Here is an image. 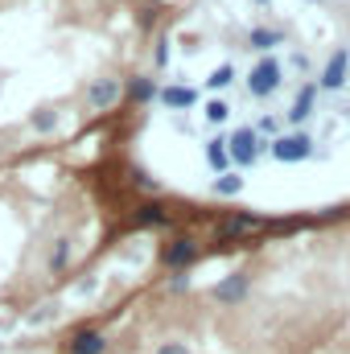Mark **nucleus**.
Listing matches in <instances>:
<instances>
[{"label":"nucleus","mask_w":350,"mask_h":354,"mask_svg":"<svg viewBox=\"0 0 350 354\" xmlns=\"http://www.w3.org/2000/svg\"><path fill=\"white\" fill-rule=\"evenodd\" d=\"M268 149L260 140V132L256 128H235V136L227 140V153H231V165H239V169H248V165H256L260 161V153Z\"/></svg>","instance_id":"nucleus-1"},{"label":"nucleus","mask_w":350,"mask_h":354,"mask_svg":"<svg viewBox=\"0 0 350 354\" xmlns=\"http://www.w3.org/2000/svg\"><path fill=\"white\" fill-rule=\"evenodd\" d=\"M268 153L280 161V165H297L305 157H313V136L309 132H288V136H276L268 145Z\"/></svg>","instance_id":"nucleus-2"},{"label":"nucleus","mask_w":350,"mask_h":354,"mask_svg":"<svg viewBox=\"0 0 350 354\" xmlns=\"http://www.w3.org/2000/svg\"><path fill=\"white\" fill-rule=\"evenodd\" d=\"M284 87V66L276 62V58H260L256 66H252V79H248V91L252 95H276V91Z\"/></svg>","instance_id":"nucleus-3"},{"label":"nucleus","mask_w":350,"mask_h":354,"mask_svg":"<svg viewBox=\"0 0 350 354\" xmlns=\"http://www.w3.org/2000/svg\"><path fill=\"white\" fill-rule=\"evenodd\" d=\"M198 256H202V248H198V239H194V235H174V239L161 248V264L174 268V272H185Z\"/></svg>","instance_id":"nucleus-4"},{"label":"nucleus","mask_w":350,"mask_h":354,"mask_svg":"<svg viewBox=\"0 0 350 354\" xmlns=\"http://www.w3.org/2000/svg\"><path fill=\"white\" fill-rule=\"evenodd\" d=\"M248 288H252V276H248V272H231V276H223V280L210 288V297H214L219 305H239V301L248 297Z\"/></svg>","instance_id":"nucleus-5"},{"label":"nucleus","mask_w":350,"mask_h":354,"mask_svg":"<svg viewBox=\"0 0 350 354\" xmlns=\"http://www.w3.org/2000/svg\"><path fill=\"white\" fill-rule=\"evenodd\" d=\"M120 95H124L120 79H95L87 87V107L91 111H111V107L120 103Z\"/></svg>","instance_id":"nucleus-6"},{"label":"nucleus","mask_w":350,"mask_h":354,"mask_svg":"<svg viewBox=\"0 0 350 354\" xmlns=\"http://www.w3.org/2000/svg\"><path fill=\"white\" fill-rule=\"evenodd\" d=\"M260 227H268L260 214H227V218L214 227V235L227 243V239H243V235H252V231H260Z\"/></svg>","instance_id":"nucleus-7"},{"label":"nucleus","mask_w":350,"mask_h":354,"mask_svg":"<svg viewBox=\"0 0 350 354\" xmlns=\"http://www.w3.org/2000/svg\"><path fill=\"white\" fill-rule=\"evenodd\" d=\"M107 346H111V342H107V334L87 326V330H75V334H71L66 354H107Z\"/></svg>","instance_id":"nucleus-8"},{"label":"nucleus","mask_w":350,"mask_h":354,"mask_svg":"<svg viewBox=\"0 0 350 354\" xmlns=\"http://www.w3.org/2000/svg\"><path fill=\"white\" fill-rule=\"evenodd\" d=\"M347 71H350V54L347 50H338V54L326 62V71H322V87L326 91H342L347 87Z\"/></svg>","instance_id":"nucleus-9"},{"label":"nucleus","mask_w":350,"mask_h":354,"mask_svg":"<svg viewBox=\"0 0 350 354\" xmlns=\"http://www.w3.org/2000/svg\"><path fill=\"white\" fill-rule=\"evenodd\" d=\"M313 99H317V87H313V83L297 91V99H293V107H288V124H305V120L313 115Z\"/></svg>","instance_id":"nucleus-10"},{"label":"nucleus","mask_w":350,"mask_h":354,"mask_svg":"<svg viewBox=\"0 0 350 354\" xmlns=\"http://www.w3.org/2000/svg\"><path fill=\"white\" fill-rule=\"evenodd\" d=\"M136 227H174V214L165 210V206H157V202H149V206H136V218H132Z\"/></svg>","instance_id":"nucleus-11"},{"label":"nucleus","mask_w":350,"mask_h":354,"mask_svg":"<svg viewBox=\"0 0 350 354\" xmlns=\"http://www.w3.org/2000/svg\"><path fill=\"white\" fill-rule=\"evenodd\" d=\"M161 103H165L169 111H190V107L198 103V91L194 87H165L161 91Z\"/></svg>","instance_id":"nucleus-12"},{"label":"nucleus","mask_w":350,"mask_h":354,"mask_svg":"<svg viewBox=\"0 0 350 354\" xmlns=\"http://www.w3.org/2000/svg\"><path fill=\"white\" fill-rule=\"evenodd\" d=\"M206 161H210V169H214V174H227V169H231V153H227V140H219V136H214V140L206 145Z\"/></svg>","instance_id":"nucleus-13"},{"label":"nucleus","mask_w":350,"mask_h":354,"mask_svg":"<svg viewBox=\"0 0 350 354\" xmlns=\"http://www.w3.org/2000/svg\"><path fill=\"white\" fill-rule=\"evenodd\" d=\"M284 41L280 29H252V50H276Z\"/></svg>","instance_id":"nucleus-14"},{"label":"nucleus","mask_w":350,"mask_h":354,"mask_svg":"<svg viewBox=\"0 0 350 354\" xmlns=\"http://www.w3.org/2000/svg\"><path fill=\"white\" fill-rule=\"evenodd\" d=\"M210 189H214L219 198H235V194L243 189V177H235V174H219V181H214Z\"/></svg>","instance_id":"nucleus-15"},{"label":"nucleus","mask_w":350,"mask_h":354,"mask_svg":"<svg viewBox=\"0 0 350 354\" xmlns=\"http://www.w3.org/2000/svg\"><path fill=\"white\" fill-rule=\"evenodd\" d=\"M128 95H132L136 103H149V99L157 95V83H153V79H132V83H128Z\"/></svg>","instance_id":"nucleus-16"},{"label":"nucleus","mask_w":350,"mask_h":354,"mask_svg":"<svg viewBox=\"0 0 350 354\" xmlns=\"http://www.w3.org/2000/svg\"><path fill=\"white\" fill-rule=\"evenodd\" d=\"M66 264H71V239H58L50 252V272H62Z\"/></svg>","instance_id":"nucleus-17"},{"label":"nucleus","mask_w":350,"mask_h":354,"mask_svg":"<svg viewBox=\"0 0 350 354\" xmlns=\"http://www.w3.org/2000/svg\"><path fill=\"white\" fill-rule=\"evenodd\" d=\"M235 83V66H219L214 75H210V91H223Z\"/></svg>","instance_id":"nucleus-18"},{"label":"nucleus","mask_w":350,"mask_h":354,"mask_svg":"<svg viewBox=\"0 0 350 354\" xmlns=\"http://www.w3.org/2000/svg\"><path fill=\"white\" fill-rule=\"evenodd\" d=\"M227 115H231V107H227L223 99H214V103H206V120H210V124H227Z\"/></svg>","instance_id":"nucleus-19"},{"label":"nucleus","mask_w":350,"mask_h":354,"mask_svg":"<svg viewBox=\"0 0 350 354\" xmlns=\"http://www.w3.org/2000/svg\"><path fill=\"white\" fill-rule=\"evenodd\" d=\"M33 128H37V132H54V128H58V111H37V115H33Z\"/></svg>","instance_id":"nucleus-20"},{"label":"nucleus","mask_w":350,"mask_h":354,"mask_svg":"<svg viewBox=\"0 0 350 354\" xmlns=\"http://www.w3.org/2000/svg\"><path fill=\"white\" fill-rule=\"evenodd\" d=\"M157 354H194V351H190L185 342H161V346H157Z\"/></svg>","instance_id":"nucleus-21"},{"label":"nucleus","mask_w":350,"mask_h":354,"mask_svg":"<svg viewBox=\"0 0 350 354\" xmlns=\"http://www.w3.org/2000/svg\"><path fill=\"white\" fill-rule=\"evenodd\" d=\"M256 132H264V136H276V132H280V120H268V115H264L260 124H256Z\"/></svg>","instance_id":"nucleus-22"}]
</instances>
